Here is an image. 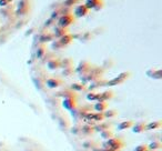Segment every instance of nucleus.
<instances>
[{
  "label": "nucleus",
  "instance_id": "f257e3e1",
  "mask_svg": "<svg viewBox=\"0 0 162 151\" xmlns=\"http://www.w3.org/2000/svg\"><path fill=\"white\" fill-rule=\"evenodd\" d=\"M123 147V142L120 140V139H117V138H111L108 140L106 144L107 149H111V150H120L121 148Z\"/></svg>",
  "mask_w": 162,
  "mask_h": 151
},
{
  "label": "nucleus",
  "instance_id": "f03ea898",
  "mask_svg": "<svg viewBox=\"0 0 162 151\" xmlns=\"http://www.w3.org/2000/svg\"><path fill=\"white\" fill-rule=\"evenodd\" d=\"M74 21V18L72 14H64L59 19V27H62V28H66L69 25H71Z\"/></svg>",
  "mask_w": 162,
  "mask_h": 151
},
{
  "label": "nucleus",
  "instance_id": "7ed1b4c3",
  "mask_svg": "<svg viewBox=\"0 0 162 151\" xmlns=\"http://www.w3.org/2000/svg\"><path fill=\"white\" fill-rule=\"evenodd\" d=\"M85 6L89 10L90 9H100L102 7V0H87Z\"/></svg>",
  "mask_w": 162,
  "mask_h": 151
},
{
  "label": "nucleus",
  "instance_id": "20e7f679",
  "mask_svg": "<svg viewBox=\"0 0 162 151\" xmlns=\"http://www.w3.org/2000/svg\"><path fill=\"white\" fill-rule=\"evenodd\" d=\"M89 12V9L86 7L85 5H79L76 9H74V14L77 16V17H83L86 14Z\"/></svg>",
  "mask_w": 162,
  "mask_h": 151
},
{
  "label": "nucleus",
  "instance_id": "39448f33",
  "mask_svg": "<svg viewBox=\"0 0 162 151\" xmlns=\"http://www.w3.org/2000/svg\"><path fill=\"white\" fill-rule=\"evenodd\" d=\"M64 107L66 109L68 110H71V109H74L76 107H77V101H76V99L73 98H66L64 100Z\"/></svg>",
  "mask_w": 162,
  "mask_h": 151
},
{
  "label": "nucleus",
  "instance_id": "423d86ee",
  "mask_svg": "<svg viewBox=\"0 0 162 151\" xmlns=\"http://www.w3.org/2000/svg\"><path fill=\"white\" fill-rule=\"evenodd\" d=\"M147 129V124L145 122H139L137 124H133L132 126V130H133L134 134H141Z\"/></svg>",
  "mask_w": 162,
  "mask_h": 151
},
{
  "label": "nucleus",
  "instance_id": "0eeeda50",
  "mask_svg": "<svg viewBox=\"0 0 162 151\" xmlns=\"http://www.w3.org/2000/svg\"><path fill=\"white\" fill-rule=\"evenodd\" d=\"M126 78H128V74H120L118 78H116V79L111 80L110 82H108V84H109V86H114V84H118V83H122V82L126 80Z\"/></svg>",
  "mask_w": 162,
  "mask_h": 151
},
{
  "label": "nucleus",
  "instance_id": "6e6552de",
  "mask_svg": "<svg viewBox=\"0 0 162 151\" xmlns=\"http://www.w3.org/2000/svg\"><path fill=\"white\" fill-rule=\"evenodd\" d=\"M95 111H98V112H103V111H106V110L108 109V102L99 101L98 103H95Z\"/></svg>",
  "mask_w": 162,
  "mask_h": 151
},
{
  "label": "nucleus",
  "instance_id": "1a4fd4ad",
  "mask_svg": "<svg viewBox=\"0 0 162 151\" xmlns=\"http://www.w3.org/2000/svg\"><path fill=\"white\" fill-rule=\"evenodd\" d=\"M134 124V122L132 120H128V121H123L118 126V130H126L129 128H132V126Z\"/></svg>",
  "mask_w": 162,
  "mask_h": 151
},
{
  "label": "nucleus",
  "instance_id": "9d476101",
  "mask_svg": "<svg viewBox=\"0 0 162 151\" xmlns=\"http://www.w3.org/2000/svg\"><path fill=\"white\" fill-rule=\"evenodd\" d=\"M47 86L49 88H57V87L61 86V80H59V79H49L47 81Z\"/></svg>",
  "mask_w": 162,
  "mask_h": 151
},
{
  "label": "nucleus",
  "instance_id": "9b49d317",
  "mask_svg": "<svg viewBox=\"0 0 162 151\" xmlns=\"http://www.w3.org/2000/svg\"><path fill=\"white\" fill-rule=\"evenodd\" d=\"M72 41V37L70 35H64V37H61L59 40V42L61 43V46H66V45H69L70 42Z\"/></svg>",
  "mask_w": 162,
  "mask_h": 151
},
{
  "label": "nucleus",
  "instance_id": "f8f14e48",
  "mask_svg": "<svg viewBox=\"0 0 162 151\" xmlns=\"http://www.w3.org/2000/svg\"><path fill=\"white\" fill-rule=\"evenodd\" d=\"M113 97V93L111 91H106L103 93H100V98H99V101H106V100H109Z\"/></svg>",
  "mask_w": 162,
  "mask_h": 151
},
{
  "label": "nucleus",
  "instance_id": "ddd939ff",
  "mask_svg": "<svg viewBox=\"0 0 162 151\" xmlns=\"http://www.w3.org/2000/svg\"><path fill=\"white\" fill-rule=\"evenodd\" d=\"M48 67H49V69H57V68L60 67V61L59 60H56L53 59L51 60V61H49V63H48Z\"/></svg>",
  "mask_w": 162,
  "mask_h": 151
},
{
  "label": "nucleus",
  "instance_id": "4468645a",
  "mask_svg": "<svg viewBox=\"0 0 162 151\" xmlns=\"http://www.w3.org/2000/svg\"><path fill=\"white\" fill-rule=\"evenodd\" d=\"M162 124L161 121H155V122H151L150 124H147V129L151 130V129H157V128H160Z\"/></svg>",
  "mask_w": 162,
  "mask_h": 151
},
{
  "label": "nucleus",
  "instance_id": "2eb2a0df",
  "mask_svg": "<svg viewBox=\"0 0 162 151\" xmlns=\"http://www.w3.org/2000/svg\"><path fill=\"white\" fill-rule=\"evenodd\" d=\"M64 35H67V30L66 28H62V27H59V28L56 29V36L57 37H64Z\"/></svg>",
  "mask_w": 162,
  "mask_h": 151
},
{
  "label": "nucleus",
  "instance_id": "dca6fc26",
  "mask_svg": "<svg viewBox=\"0 0 162 151\" xmlns=\"http://www.w3.org/2000/svg\"><path fill=\"white\" fill-rule=\"evenodd\" d=\"M117 111L116 110H109V111H107L106 113H104V116L103 117H108V118H113V117L117 116Z\"/></svg>",
  "mask_w": 162,
  "mask_h": 151
},
{
  "label": "nucleus",
  "instance_id": "f3484780",
  "mask_svg": "<svg viewBox=\"0 0 162 151\" xmlns=\"http://www.w3.org/2000/svg\"><path fill=\"white\" fill-rule=\"evenodd\" d=\"M100 98V93H89L88 99L89 100H99Z\"/></svg>",
  "mask_w": 162,
  "mask_h": 151
},
{
  "label": "nucleus",
  "instance_id": "a211bd4d",
  "mask_svg": "<svg viewBox=\"0 0 162 151\" xmlns=\"http://www.w3.org/2000/svg\"><path fill=\"white\" fill-rule=\"evenodd\" d=\"M148 150V146L145 144H141V146H138L133 151H147Z\"/></svg>",
  "mask_w": 162,
  "mask_h": 151
},
{
  "label": "nucleus",
  "instance_id": "6ab92c4d",
  "mask_svg": "<svg viewBox=\"0 0 162 151\" xmlns=\"http://www.w3.org/2000/svg\"><path fill=\"white\" fill-rule=\"evenodd\" d=\"M72 89H77V90H82V89H85V87L82 86V84H72Z\"/></svg>",
  "mask_w": 162,
  "mask_h": 151
},
{
  "label": "nucleus",
  "instance_id": "aec40b11",
  "mask_svg": "<svg viewBox=\"0 0 162 151\" xmlns=\"http://www.w3.org/2000/svg\"><path fill=\"white\" fill-rule=\"evenodd\" d=\"M158 142H153V144H150V148L152 149H160L161 148V144H157Z\"/></svg>",
  "mask_w": 162,
  "mask_h": 151
},
{
  "label": "nucleus",
  "instance_id": "412c9836",
  "mask_svg": "<svg viewBox=\"0 0 162 151\" xmlns=\"http://www.w3.org/2000/svg\"><path fill=\"white\" fill-rule=\"evenodd\" d=\"M78 2V0H68L67 2H66V5L67 6H71V5H74V4H77Z\"/></svg>",
  "mask_w": 162,
  "mask_h": 151
},
{
  "label": "nucleus",
  "instance_id": "4be33fe9",
  "mask_svg": "<svg viewBox=\"0 0 162 151\" xmlns=\"http://www.w3.org/2000/svg\"><path fill=\"white\" fill-rule=\"evenodd\" d=\"M10 2V0H0V6H6Z\"/></svg>",
  "mask_w": 162,
  "mask_h": 151
},
{
  "label": "nucleus",
  "instance_id": "5701e85b",
  "mask_svg": "<svg viewBox=\"0 0 162 151\" xmlns=\"http://www.w3.org/2000/svg\"><path fill=\"white\" fill-rule=\"evenodd\" d=\"M104 151H114V150H111V149H106Z\"/></svg>",
  "mask_w": 162,
  "mask_h": 151
},
{
  "label": "nucleus",
  "instance_id": "b1692460",
  "mask_svg": "<svg viewBox=\"0 0 162 151\" xmlns=\"http://www.w3.org/2000/svg\"><path fill=\"white\" fill-rule=\"evenodd\" d=\"M147 151H149V150H147Z\"/></svg>",
  "mask_w": 162,
  "mask_h": 151
}]
</instances>
